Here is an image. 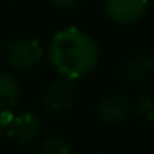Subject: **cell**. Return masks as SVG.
Masks as SVG:
<instances>
[{"label":"cell","instance_id":"cell-1","mask_svg":"<svg viewBox=\"0 0 154 154\" xmlns=\"http://www.w3.org/2000/svg\"><path fill=\"white\" fill-rule=\"evenodd\" d=\"M98 42L78 27H66L51 37L48 60L58 76L66 80H81L96 68L100 61Z\"/></svg>","mask_w":154,"mask_h":154},{"label":"cell","instance_id":"cell-2","mask_svg":"<svg viewBox=\"0 0 154 154\" xmlns=\"http://www.w3.org/2000/svg\"><path fill=\"white\" fill-rule=\"evenodd\" d=\"M45 51L33 37H20L7 45V63L14 71L30 73L42 65Z\"/></svg>","mask_w":154,"mask_h":154},{"label":"cell","instance_id":"cell-3","mask_svg":"<svg viewBox=\"0 0 154 154\" xmlns=\"http://www.w3.org/2000/svg\"><path fill=\"white\" fill-rule=\"evenodd\" d=\"M75 103L73 81L58 76L47 86L42 94V108L51 114H63Z\"/></svg>","mask_w":154,"mask_h":154},{"label":"cell","instance_id":"cell-4","mask_svg":"<svg viewBox=\"0 0 154 154\" xmlns=\"http://www.w3.org/2000/svg\"><path fill=\"white\" fill-rule=\"evenodd\" d=\"M133 113V101L124 93H109L104 94L96 106V116L104 124H121Z\"/></svg>","mask_w":154,"mask_h":154},{"label":"cell","instance_id":"cell-5","mask_svg":"<svg viewBox=\"0 0 154 154\" xmlns=\"http://www.w3.org/2000/svg\"><path fill=\"white\" fill-rule=\"evenodd\" d=\"M149 0H104V14L118 25L136 23L146 14Z\"/></svg>","mask_w":154,"mask_h":154},{"label":"cell","instance_id":"cell-6","mask_svg":"<svg viewBox=\"0 0 154 154\" xmlns=\"http://www.w3.org/2000/svg\"><path fill=\"white\" fill-rule=\"evenodd\" d=\"M4 133L17 144H28L40 136L42 123L33 113L12 114V118L5 124Z\"/></svg>","mask_w":154,"mask_h":154},{"label":"cell","instance_id":"cell-7","mask_svg":"<svg viewBox=\"0 0 154 154\" xmlns=\"http://www.w3.org/2000/svg\"><path fill=\"white\" fill-rule=\"evenodd\" d=\"M154 73V61L151 55H136L126 60L119 68V75L126 83H143Z\"/></svg>","mask_w":154,"mask_h":154},{"label":"cell","instance_id":"cell-8","mask_svg":"<svg viewBox=\"0 0 154 154\" xmlns=\"http://www.w3.org/2000/svg\"><path fill=\"white\" fill-rule=\"evenodd\" d=\"M22 100V86L15 76L0 73V113H12Z\"/></svg>","mask_w":154,"mask_h":154},{"label":"cell","instance_id":"cell-9","mask_svg":"<svg viewBox=\"0 0 154 154\" xmlns=\"http://www.w3.org/2000/svg\"><path fill=\"white\" fill-rule=\"evenodd\" d=\"M38 154H71V146L61 136H48L40 143Z\"/></svg>","mask_w":154,"mask_h":154},{"label":"cell","instance_id":"cell-10","mask_svg":"<svg viewBox=\"0 0 154 154\" xmlns=\"http://www.w3.org/2000/svg\"><path fill=\"white\" fill-rule=\"evenodd\" d=\"M133 111L137 119L144 123H154V96L152 94H144L133 104Z\"/></svg>","mask_w":154,"mask_h":154},{"label":"cell","instance_id":"cell-11","mask_svg":"<svg viewBox=\"0 0 154 154\" xmlns=\"http://www.w3.org/2000/svg\"><path fill=\"white\" fill-rule=\"evenodd\" d=\"M51 5H55L57 8L61 10H68V8H73L75 5L80 4V0H50Z\"/></svg>","mask_w":154,"mask_h":154},{"label":"cell","instance_id":"cell-12","mask_svg":"<svg viewBox=\"0 0 154 154\" xmlns=\"http://www.w3.org/2000/svg\"><path fill=\"white\" fill-rule=\"evenodd\" d=\"M12 118V113H0V137L4 134V129H5V124L7 121Z\"/></svg>","mask_w":154,"mask_h":154},{"label":"cell","instance_id":"cell-13","mask_svg":"<svg viewBox=\"0 0 154 154\" xmlns=\"http://www.w3.org/2000/svg\"><path fill=\"white\" fill-rule=\"evenodd\" d=\"M151 57H152V61H154V50H152V55H151Z\"/></svg>","mask_w":154,"mask_h":154}]
</instances>
